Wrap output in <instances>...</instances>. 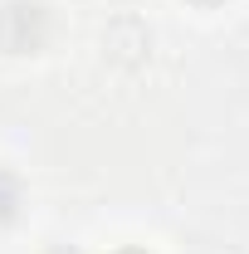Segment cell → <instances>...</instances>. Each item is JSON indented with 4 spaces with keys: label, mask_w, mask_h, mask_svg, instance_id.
<instances>
[{
    "label": "cell",
    "mask_w": 249,
    "mask_h": 254,
    "mask_svg": "<svg viewBox=\"0 0 249 254\" xmlns=\"http://www.w3.org/2000/svg\"><path fill=\"white\" fill-rule=\"evenodd\" d=\"M49 44V10L39 0H10L0 10V49L10 54H34Z\"/></svg>",
    "instance_id": "1"
},
{
    "label": "cell",
    "mask_w": 249,
    "mask_h": 254,
    "mask_svg": "<svg viewBox=\"0 0 249 254\" xmlns=\"http://www.w3.org/2000/svg\"><path fill=\"white\" fill-rule=\"evenodd\" d=\"M103 49H108V59L118 64H142L147 59V49H152V34H147V25L142 20H132V15H123V20H113L108 30H103Z\"/></svg>",
    "instance_id": "2"
},
{
    "label": "cell",
    "mask_w": 249,
    "mask_h": 254,
    "mask_svg": "<svg viewBox=\"0 0 249 254\" xmlns=\"http://www.w3.org/2000/svg\"><path fill=\"white\" fill-rule=\"evenodd\" d=\"M15 210H20V181L0 166V225L5 220H15Z\"/></svg>",
    "instance_id": "3"
},
{
    "label": "cell",
    "mask_w": 249,
    "mask_h": 254,
    "mask_svg": "<svg viewBox=\"0 0 249 254\" xmlns=\"http://www.w3.org/2000/svg\"><path fill=\"white\" fill-rule=\"evenodd\" d=\"M49 254H73V250H63V245H59V250H49Z\"/></svg>",
    "instance_id": "4"
},
{
    "label": "cell",
    "mask_w": 249,
    "mask_h": 254,
    "mask_svg": "<svg viewBox=\"0 0 249 254\" xmlns=\"http://www.w3.org/2000/svg\"><path fill=\"white\" fill-rule=\"evenodd\" d=\"M195 5H215V0H195Z\"/></svg>",
    "instance_id": "5"
}]
</instances>
